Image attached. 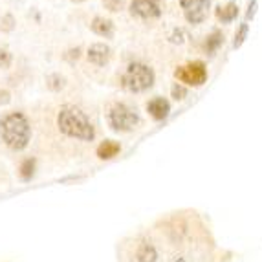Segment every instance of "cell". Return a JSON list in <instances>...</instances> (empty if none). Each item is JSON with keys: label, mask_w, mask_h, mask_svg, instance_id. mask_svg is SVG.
Segmentation results:
<instances>
[{"label": "cell", "mask_w": 262, "mask_h": 262, "mask_svg": "<svg viewBox=\"0 0 262 262\" xmlns=\"http://www.w3.org/2000/svg\"><path fill=\"white\" fill-rule=\"evenodd\" d=\"M31 121L20 110L6 112L0 118V140L13 152H22L31 143Z\"/></svg>", "instance_id": "obj_1"}, {"label": "cell", "mask_w": 262, "mask_h": 262, "mask_svg": "<svg viewBox=\"0 0 262 262\" xmlns=\"http://www.w3.org/2000/svg\"><path fill=\"white\" fill-rule=\"evenodd\" d=\"M57 127L59 132L72 140L92 141L96 138V128L86 114L75 105H62L57 114Z\"/></svg>", "instance_id": "obj_2"}, {"label": "cell", "mask_w": 262, "mask_h": 262, "mask_svg": "<svg viewBox=\"0 0 262 262\" xmlns=\"http://www.w3.org/2000/svg\"><path fill=\"white\" fill-rule=\"evenodd\" d=\"M154 70L150 66L143 64V62H132L127 66V70L121 75V86L123 90H127L130 94H140L152 88L154 84Z\"/></svg>", "instance_id": "obj_3"}, {"label": "cell", "mask_w": 262, "mask_h": 262, "mask_svg": "<svg viewBox=\"0 0 262 262\" xmlns=\"http://www.w3.org/2000/svg\"><path fill=\"white\" fill-rule=\"evenodd\" d=\"M140 116L125 103H114L108 110V125L116 132H132L140 127Z\"/></svg>", "instance_id": "obj_4"}, {"label": "cell", "mask_w": 262, "mask_h": 262, "mask_svg": "<svg viewBox=\"0 0 262 262\" xmlns=\"http://www.w3.org/2000/svg\"><path fill=\"white\" fill-rule=\"evenodd\" d=\"M174 77L180 83H185L189 86H202L207 81V68L202 61L189 62V64L176 68Z\"/></svg>", "instance_id": "obj_5"}, {"label": "cell", "mask_w": 262, "mask_h": 262, "mask_svg": "<svg viewBox=\"0 0 262 262\" xmlns=\"http://www.w3.org/2000/svg\"><path fill=\"white\" fill-rule=\"evenodd\" d=\"M180 6L184 9L185 20L191 24H200L206 20L211 0H180Z\"/></svg>", "instance_id": "obj_6"}, {"label": "cell", "mask_w": 262, "mask_h": 262, "mask_svg": "<svg viewBox=\"0 0 262 262\" xmlns=\"http://www.w3.org/2000/svg\"><path fill=\"white\" fill-rule=\"evenodd\" d=\"M130 13L143 20L158 18L162 15V0H132Z\"/></svg>", "instance_id": "obj_7"}, {"label": "cell", "mask_w": 262, "mask_h": 262, "mask_svg": "<svg viewBox=\"0 0 262 262\" xmlns=\"http://www.w3.org/2000/svg\"><path fill=\"white\" fill-rule=\"evenodd\" d=\"M88 61L92 62L96 66H105L108 64L110 57H112V50H110L108 44H103V42H96L92 44L90 48H88Z\"/></svg>", "instance_id": "obj_8"}, {"label": "cell", "mask_w": 262, "mask_h": 262, "mask_svg": "<svg viewBox=\"0 0 262 262\" xmlns=\"http://www.w3.org/2000/svg\"><path fill=\"white\" fill-rule=\"evenodd\" d=\"M147 112L150 114V118L156 119V121H163V119L169 116L170 105L165 97H154L147 103Z\"/></svg>", "instance_id": "obj_9"}, {"label": "cell", "mask_w": 262, "mask_h": 262, "mask_svg": "<svg viewBox=\"0 0 262 262\" xmlns=\"http://www.w3.org/2000/svg\"><path fill=\"white\" fill-rule=\"evenodd\" d=\"M17 172H18L20 182L30 184L31 180L35 178V174H37V158L35 156L22 158L20 163H18V167H17Z\"/></svg>", "instance_id": "obj_10"}, {"label": "cell", "mask_w": 262, "mask_h": 262, "mask_svg": "<svg viewBox=\"0 0 262 262\" xmlns=\"http://www.w3.org/2000/svg\"><path fill=\"white\" fill-rule=\"evenodd\" d=\"M121 152V145L118 143V141H114V140H105V141H101L99 145H97V149H96V154L99 160H112V158H116L118 154Z\"/></svg>", "instance_id": "obj_11"}, {"label": "cell", "mask_w": 262, "mask_h": 262, "mask_svg": "<svg viewBox=\"0 0 262 262\" xmlns=\"http://www.w3.org/2000/svg\"><path fill=\"white\" fill-rule=\"evenodd\" d=\"M92 31L96 35L99 37H105V39H110L114 35V22L110 18H105V17H94L92 24H90Z\"/></svg>", "instance_id": "obj_12"}, {"label": "cell", "mask_w": 262, "mask_h": 262, "mask_svg": "<svg viewBox=\"0 0 262 262\" xmlns=\"http://www.w3.org/2000/svg\"><path fill=\"white\" fill-rule=\"evenodd\" d=\"M136 262H158V251L150 242H141L136 248Z\"/></svg>", "instance_id": "obj_13"}, {"label": "cell", "mask_w": 262, "mask_h": 262, "mask_svg": "<svg viewBox=\"0 0 262 262\" xmlns=\"http://www.w3.org/2000/svg\"><path fill=\"white\" fill-rule=\"evenodd\" d=\"M238 15V6L235 2H227L226 6H220L216 9V18L220 22H233Z\"/></svg>", "instance_id": "obj_14"}, {"label": "cell", "mask_w": 262, "mask_h": 262, "mask_svg": "<svg viewBox=\"0 0 262 262\" xmlns=\"http://www.w3.org/2000/svg\"><path fill=\"white\" fill-rule=\"evenodd\" d=\"M222 42H224V35H222V31H213L209 37L206 39V42H204V50H206L207 53H211L213 55L216 50L222 46Z\"/></svg>", "instance_id": "obj_15"}, {"label": "cell", "mask_w": 262, "mask_h": 262, "mask_svg": "<svg viewBox=\"0 0 262 262\" xmlns=\"http://www.w3.org/2000/svg\"><path fill=\"white\" fill-rule=\"evenodd\" d=\"M46 86L52 90V92H61L62 88L66 86V77L61 74H50L46 77Z\"/></svg>", "instance_id": "obj_16"}, {"label": "cell", "mask_w": 262, "mask_h": 262, "mask_svg": "<svg viewBox=\"0 0 262 262\" xmlns=\"http://www.w3.org/2000/svg\"><path fill=\"white\" fill-rule=\"evenodd\" d=\"M15 17L11 13H6L4 17L0 18V31L2 33H11V31L15 30Z\"/></svg>", "instance_id": "obj_17"}, {"label": "cell", "mask_w": 262, "mask_h": 262, "mask_svg": "<svg viewBox=\"0 0 262 262\" xmlns=\"http://www.w3.org/2000/svg\"><path fill=\"white\" fill-rule=\"evenodd\" d=\"M13 62V55L8 48H0V68L2 70H8L9 66Z\"/></svg>", "instance_id": "obj_18"}, {"label": "cell", "mask_w": 262, "mask_h": 262, "mask_svg": "<svg viewBox=\"0 0 262 262\" xmlns=\"http://www.w3.org/2000/svg\"><path fill=\"white\" fill-rule=\"evenodd\" d=\"M103 2V6H105L108 11H112V13H118V11H121L123 8H125V0H101Z\"/></svg>", "instance_id": "obj_19"}, {"label": "cell", "mask_w": 262, "mask_h": 262, "mask_svg": "<svg viewBox=\"0 0 262 262\" xmlns=\"http://www.w3.org/2000/svg\"><path fill=\"white\" fill-rule=\"evenodd\" d=\"M170 94H172V97H174L176 101H182V99L187 97V88H185L184 84L174 83L172 84V88H170Z\"/></svg>", "instance_id": "obj_20"}, {"label": "cell", "mask_w": 262, "mask_h": 262, "mask_svg": "<svg viewBox=\"0 0 262 262\" xmlns=\"http://www.w3.org/2000/svg\"><path fill=\"white\" fill-rule=\"evenodd\" d=\"M246 33H248V24H242L241 30H238V33L235 35V48H238V46H241V44L244 42Z\"/></svg>", "instance_id": "obj_21"}, {"label": "cell", "mask_w": 262, "mask_h": 262, "mask_svg": "<svg viewBox=\"0 0 262 262\" xmlns=\"http://www.w3.org/2000/svg\"><path fill=\"white\" fill-rule=\"evenodd\" d=\"M11 103V92L6 88H0V106H6Z\"/></svg>", "instance_id": "obj_22"}, {"label": "cell", "mask_w": 262, "mask_h": 262, "mask_svg": "<svg viewBox=\"0 0 262 262\" xmlns=\"http://www.w3.org/2000/svg\"><path fill=\"white\" fill-rule=\"evenodd\" d=\"M79 55H81V48H74V50H68V52H66L64 59L66 61H74V59L77 61Z\"/></svg>", "instance_id": "obj_23"}, {"label": "cell", "mask_w": 262, "mask_h": 262, "mask_svg": "<svg viewBox=\"0 0 262 262\" xmlns=\"http://www.w3.org/2000/svg\"><path fill=\"white\" fill-rule=\"evenodd\" d=\"M74 4H81V2H84V0H72Z\"/></svg>", "instance_id": "obj_24"}]
</instances>
